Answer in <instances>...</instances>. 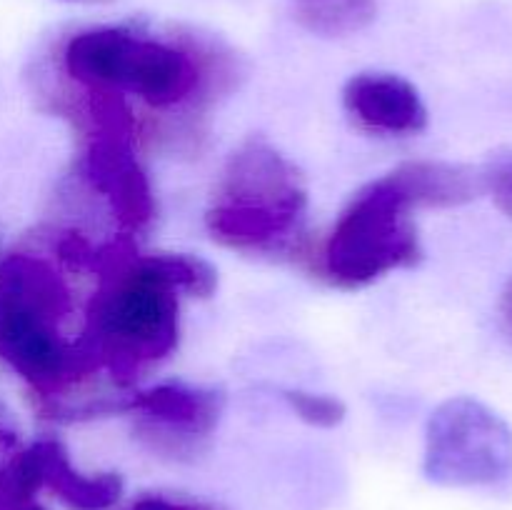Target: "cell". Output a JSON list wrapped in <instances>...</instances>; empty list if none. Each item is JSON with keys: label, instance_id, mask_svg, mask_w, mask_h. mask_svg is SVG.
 <instances>
[{"label": "cell", "instance_id": "cell-1", "mask_svg": "<svg viewBox=\"0 0 512 510\" xmlns=\"http://www.w3.org/2000/svg\"><path fill=\"white\" fill-rule=\"evenodd\" d=\"M98 275L83 313V343L115 388H130L170 358L180 340V298H210L218 270L190 253L140 255L118 235L93 253Z\"/></svg>", "mask_w": 512, "mask_h": 510}, {"label": "cell", "instance_id": "cell-2", "mask_svg": "<svg viewBox=\"0 0 512 510\" xmlns=\"http://www.w3.org/2000/svg\"><path fill=\"white\" fill-rule=\"evenodd\" d=\"M55 70L80 90L138 98L153 110L193 105L210 85H225L235 73L228 50L205 35L135 25L75 30L60 40Z\"/></svg>", "mask_w": 512, "mask_h": 510}, {"label": "cell", "instance_id": "cell-3", "mask_svg": "<svg viewBox=\"0 0 512 510\" xmlns=\"http://www.w3.org/2000/svg\"><path fill=\"white\" fill-rule=\"evenodd\" d=\"M75 295L63 270L38 253L0 263V360L38 395L45 413L95 378L83 338L70 333Z\"/></svg>", "mask_w": 512, "mask_h": 510}, {"label": "cell", "instance_id": "cell-4", "mask_svg": "<svg viewBox=\"0 0 512 510\" xmlns=\"http://www.w3.org/2000/svg\"><path fill=\"white\" fill-rule=\"evenodd\" d=\"M428 208V190L415 160L360 188L325 238L320 265L335 288L360 290L413 268L423 258L415 210Z\"/></svg>", "mask_w": 512, "mask_h": 510}, {"label": "cell", "instance_id": "cell-5", "mask_svg": "<svg viewBox=\"0 0 512 510\" xmlns=\"http://www.w3.org/2000/svg\"><path fill=\"white\" fill-rule=\"evenodd\" d=\"M308 213V183L298 165L265 140H245L230 153L205 228L218 245L240 253L278 250Z\"/></svg>", "mask_w": 512, "mask_h": 510}, {"label": "cell", "instance_id": "cell-6", "mask_svg": "<svg viewBox=\"0 0 512 510\" xmlns=\"http://www.w3.org/2000/svg\"><path fill=\"white\" fill-rule=\"evenodd\" d=\"M423 473L443 488L512 490V428L480 400L458 395L433 410L425 428Z\"/></svg>", "mask_w": 512, "mask_h": 510}, {"label": "cell", "instance_id": "cell-7", "mask_svg": "<svg viewBox=\"0 0 512 510\" xmlns=\"http://www.w3.org/2000/svg\"><path fill=\"white\" fill-rule=\"evenodd\" d=\"M225 395L188 383H160L123 398V413H138V435L150 450L190 458L218 428Z\"/></svg>", "mask_w": 512, "mask_h": 510}, {"label": "cell", "instance_id": "cell-8", "mask_svg": "<svg viewBox=\"0 0 512 510\" xmlns=\"http://www.w3.org/2000/svg\"><path fill=\"white\" fill-rule=\"evenodd\" d=\"M138 140L123 133H85L80 160L83 178L108 203L110 215L123 233H145L155 218V195L148 173L135 153Z\"/></svg>", "mask_w": 512, "mask_h": 510}, {"label": "cell", "instance_id": "cell-9", "mask_svg": "<svg viewBox=\"0 0 512 510\" xmlns=\"http://www.w3.org/2000/svg\"><path fill=\"white\" fill-rule=\"evenodd\" d=\"M343 105L350 118L375 135H418L428 128L420 90L395 73L368 70L345 83Z\"/></svg>", "mask_w": 512, "mask_h": 510}, {"label": "cell", "instance_id": "cell-10", "mask_svg": "<svg viewBox=\"0 0 512 510\" xmlns=\"http://www.w3.org/2000/svg\"><path fill=\"white\" fill-rule=\"evenodd\" d=\"M43 490H50L68 510H108L123 495L118 473H83L75 468L60 440H40Z\"/></svg>", "mask_w": 512, "mask_h": 510}, {"label": "cell", "instance_id": "cell-11", "mask_svg": "<svg viewBox=\"0 0 512 510\" xmlns=\"http://www.w3.org/2000/svg\"><path fill=\"white\" fill-rule=\"evenodd\" d=\"M293 15L308 33L348 38L378 18V0H293Z\"/></svg>", "mask_w": 512, "mask_h": 510}, {"label": "cell", "instance_id": "cell-12", "mask_svg": "<svg viewBox=\"0 0 512 510\" xmlns=\"http://www.w3.org/2000/svg\"><path fill=\"white\" fill-rule=\"evenodd\" d=\"M283 398L290 405V410L313 428H335L348 415L345 403L335 395L308 393V390H283Z\"/></svg>", "mask_w": 512, "mask_h": 510}, {"label": "cell", "instance_id": "cell-13", "mask_svg": "<svg viewBox=\"0 0 512 510\" xmlns=\"http://www.w3.org/2000/svg\"><path fill=\"white\" fill-rule=\"evenodd\" d=\"M483 190L490 193L493 203L512 218V150L493 155L483 170H480Z\"/></svg>", "mask_w": 512, "mask_h": 510}, {"label": "cell", "instance_id": "cell-14", "mask_svg": "<svg viewBox=\"0 0 512 510\" xmlns=\"http://www.w3.org/2000/svg\"><path fill=\"white\" fill-rule=\"evenodd\" d=\"M125 510H223L220 505L200 503L190 498H170V495H143Z\"/></svg>", "mask_w": 512, "mask_h": 510}, {"label": "cell", "instance_id": "cell-15", "mask_svg": "<svg viewBox=\"0 0 512 510\" xmlns=\"http://www.w3.org/2000/svg\"><path fill=\"white\" fill-rule=\"evenodd\" d=\"M500 315H503V325L505 330L512 335V280L505 285L503 298H500Z\"/></svg>", "mask_w": 512, "mask_h": 510}, {"label": "cell", "instance_id": "cell-16", "mask_svg": "<svg viewBox=\"0 0 512 510\" xmlns=\"http://www.w3.org/2000/svg\"><path fill=\"white\" fill-rule=\"evenodd\" d=\"M73 3H110V0H73Z\"/></svg>", "mask_w": 512, "mask_h": 510}, {"label": "cell", "instance_id": "cell-17", "mask_svg": "<svg viewBox=\"0 0 512 510\" xmlns=\"http://www.w3.org/2000/svg\"><path fill=\"white\" fill-rule=\"evenodd\" d=\"M30 510H43V508H40V505H35V508H30Z\"/></svg>", "mask_w": 512, "mask_h": 510}]
</instances>
